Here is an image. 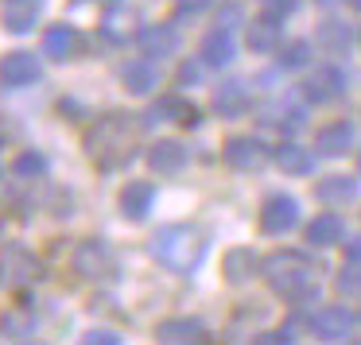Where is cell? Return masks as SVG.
Returning <instances> with one entry per match:
<instances>
[{"label": "cell", "instance_id": "cell-13", "mask_svg": "<svg viewBox=\"0 0 361 345\" xmlns=\"http://www.w3.org/2000/svg\"><path fill=\"white\" fill-rule=\"evenodd\" d=\"M152 202H156V187H152V182H125L121 194H117V206L128 221H144L152 210Z\"/></svg>", "mask_w": 361, "mask_h": 345}, {"label": "cell", "instance_id": "cell-34", "mask_svg": "<svg viewBox=\"0 0 361 345\" xmlns=\"http://www.w3.org/2000/svg\"><path fill=\"white\" fill-rule=\"evenodd\" d=\"M86 341H90V345H97V341H102V345H121V337L109 334V330H90Z\"/></svg>", "mask_w": 361, "mask_h": 345}, {"label": "cell", "instance_id": "cell-9", "mask_svg": "<svg viewBox=\"0 0 361 345\" xmlns=\"http://www.w3.org/2000/svg\"><path fill=\"white\" fill-rule=\"evenodd\" d=\"M221 156H226V163L233 171H257V167H264L268 148L260 140H252V136H233V140H226Z\"/></svg>", "mask_w": 361, "mask_h": 345}, {"label": "cell", "instance_id": "cell-32", "mask_svg": "<svg viewBox=\"0 0 361 345\" xmlns=\"http://www.w3.org/2000/svg\"><path fill=\"white\" fill-rule=\"evenodd\" d=\"M338 291H342V295H350V291H361V268H345V272L338 275Z\"/></svg>", "mask_w": 361, "mask_h": 345}, {"label": "cell", "instance_id": "cell-33", "mask_svg": "<svg viewBox=\"0 0 361 345\" xmlns=\"http://www.w3.org/2000/svg\"><path fill=\"white\" fill-rule=\"evenodd\" d=\"M299 0H264V8L272 12V16H288V12H295Z\"/></svg>", "mask_w": 361, "mask_h": 345}, {"label": "cell", "instance_id": "cell-12", "mask_svg": "<svg viewBox=\"0 0 361 345\" xmlns=\"http://www.w3.org/2000/svg\"><path fill=\"white\" fill-rule=\"evenodd\" d=\"M136 47H140L148 58L175 55V47H179V32H175L171 24H148V27L136 32Z\"/></svg>", "mask_w": 361, "mask_h": 345}, {"label": "cell", "instance_id": "cell-31", "mask_svg": "<svg viewBox=\"0 0 361 345\" xmlns=\"http://www.w3.org/2000/svg\"><path fill=\"white\" fill-rule=\"evenodd\" d=\"M307 55H311V47L307 43H288L280 55V63L288 66V70H299V66H307Z\"/></svg>", "mask_w": 361, "mask_h": 345}, {"label": "cell", "instance_id": "cell-37", "mask_svg": "<svg viewBox=\"0 0 361 345\" xmlns=\"http://www.w3.org/2000/svg\"><path fill=\"white\" fill-rule=\"evenodd\" d=\"M198 78V66L195 63H183V70H179V82H195Z\"/></svg>", "mask_w": 361, "mask_h": 345}, {"label": "cell", "instance_id": "cell-8", "mask_svg": "<svg viewBox=\"0 0 361 345\" xmlns=\"http://www.w3.org/2000/svg\"><path fill=\"white\" fill-rule=\"evenodd\" d=\"M295 221H299V202H295V198H288V194H272L264 206H260V229L272 233V237L288 233Z\"/></svg>", "mask_w": 361, "mask_h": 345}, {"label": "cell", "instance_id": "cell-20", "mask_svg": "<svg viewBox=\"0 0 361 345\" xmlns=\"http://www.w3.org/2000/svg\"><path fill=\"white\" fill-rule=\"evenodd\" d=\"M245 39H249V47L257 51V55L276 51L280 47V16H272V12H268V16H257L249 24V35H245Z\"/></svg>", "mask_w": 361, "mask_h": 345}, {"label": "cell", "instance_id": "cell-2", "mask_svg": "<svg viewBox=\"0 0 361 345\" xmlns=\"http://www.w3.org/2000/svg\"><path fill=\"white\" fill-rule=\"evenodd\" d=\"M260 268H264L268 287L280 299H288V303H303V299L314 295V264L303 252H288V249L272 252Z\"/></svg>", "mask_w": 361, "mask_h": 345}, {"label": "cell", "instance_id": "cell-27", "mask_svg": "<svg viewBox=\"0 0 361 345\" xmlns=\"http://www.w3.org/2000/svg\"><path fill=\"white\" fill-rule=\"evenodd\" d=\"M350 144H353V128L345 125V120H338V125H326L319 136H314V148H319L322 156H342Z\"/></svg>", "mask_w": 361, "mask_h": 345}, {"label": "cell", "instance_id": "cell-22", "mask_svg": "<svg viewBox=\"0 0 361 345\" xmlns=\"http://www.w3.org/2000/svg\"><path fill=\"white\" fill-rule=\"evenodd\" d=\"M198 55H202L206 66H226V63H233V39H229V27H214V32L202 39Z\"/></svg>", "mask_w": 361, "mask_h": 345}, {"label": "cell", "instance_id": "cell-35", "mask_svg": "<svg viewBox=\"0 0 361 345\" xmlns=\"http://www.w3.org/2000/svg\"><path fill=\"white\" fill-rule=\"evenodd\" d=\"M237 20H241V8H237V4H229L226 12H218V27H233Z\"/></svg>", "mask_w": 361, "mask_h": 345}, {"label": "cell", "instance_id": "cell-15", "mask_svg": "<svg viewBox=\"0 0 361 345\" xmlns=\"http://www.w3.org/2000/svg\"><path fill=\"white\" fill-rule=\"evenodd\" d=\"M35 20H39V0H4L0 4V24L8 27L12 35L32 32Z\"/></svg>", "mask_w": 361, "mask_h": 345}, {"label": "cell", "instance_id": "cell-6", "mask_svg": "<svg viewBox=\"0 0 361 345\" xmlns=\"http://www.w3.org/2000/svg\"><path fill=\"white\" fill-rule=\"evenodd\" d=\"M39 58L32 51H12V55L0 58V86L4 89H24L32 82H39Z\"/></svg>", "mask_w": 361, "mask_h": 345}, {"label": "cell", "instance_id": "cell-38", "mask_svg": "<svg viewBox=\"0 0 361 345\" xmlns=\"http://www.w3.org/2000/svg\"><path fill=\"white\" fill-rule=\"evenodd\" d=\"M345 256H350V260H361V241H353L350 249H345Z\"/></svg>", "mask_w": 361, "mask_h": 345}, {"label": "cell", "instance_id": "cell-7", "mask_svg": "<svg viewBox=\"0 0 361 345\" xmlns=\"http://www.w3.org/2000/svg\"><path fill=\"white\" fill-rule=\"evenodd\" d=\"M82 47H86V39H82L71 24H51L47 32H43V55L55 58V63H71V58H78Z\"/></svg>", "mask_w": 361, "mask_h": 345}, {"label": "cell", "instance_id": "cell-39", "mask_svg": "<svg viewBox=\"0 0 361 345\" xmlns=\"http://www.w3.org/2000/svg\"><path fill=\"white\" fill-rule=\"evenodd\" d=\"M353 8H361V0H353Z\"/></svg>", "mask_w": 361, "mask_h": 345}, {"label": "cell", "instance_id": "cell-11", "mask_svg": "<svg viewBox=\"0 0 361 345\" xmlns=\"http://www.w3.org/2000/svg\"><path fill=\"white\" fill-rule=\"evenodd\" d=\"M342 89H345V78H342L338 66H322V70H314L311 78L303 82L307 101H314V105H326V101H334V97H342Z\"/></svg>", "mask_w": 361, "mask_h": 345}, {"label": "cell", "instance_id": "cell-18", "mask_svg": "<svg viewBox=\"0 0 361 345\" xmlns=\"http://www.w3.org/2000/svg\"><path fill=\"white\" fill-rule=\"evenodd\" d=\"M133 8H128L125 0H109L105 4V12H102V32H105V39L109 43H125L128 35H133Z\"/></svg>", "mask_w": 361, "mask_h": 345}, {"label": "cell", "instance_id": "cell-24", "mask_svg": "<svg viewBox=\"0 0 361 345\" xmlns=\"http://www.w3.org/2000/svg\"><path fill=\"white\" fill-rule=\"evenodd\" d=\"M260 260L252 249H229L226 252V280L229 283H249L252 275H257Z\"/></svg>", "mask_w": 361, "mask_h": 345}, {"label": "cell", "instance_id": "cell-25", "mask_svg": "<svg viewBox=\"0 0 361 345\" xmlns=\"http://www.w3.org/2000/svg\"><path fill=\"white\" fill-rule=\"evenodd\" d=\"M35 330V310L27 306V299L20 306H8V310L0 314V334L4 337H27Z\"/></svg>", "mask_w": 361, "mask_h": 345}, {"label": "cell", "instance_id": "cell-19", "mask_svg": "<svg viewBox=\"0 0 361 345\" xmlns=\"http://www.w3.org/2000/svg\"><path fill=\"white\" fill-rule=\"evenodd\" d=\"M249 105L252 97L241 82H226L214 89V113H221V117H241V113H249Z\"/></svg>", "mask_w": 361, "mask_h": 345}, {"label": "cell", "instance_id": "cell-1", "mask_svg": "<svg viewBox=\"0 0 361 345\" xmlns=\"http://www.w3.org/2000/svg\"><path fill=\"white\" fill-rule=\"evenodd\" d=\"M86 151L102 171H117L133 156V120L128 113H105L86 132Z\"/></svg>", "mask_w": 361, "mask_h": 345}, {"label": "cell", "instance_id": "cell-26", "mask_svg": "<svg viewBox=\"0 0 361 345\" xmlns=\"http://www.w3.org/2000/svg\"><path fill=\"white\" fill-rule=\"evenodd\" d=\"M121 82H125L128 94H152V86H156V66L148 63V58H136V63H128L125 70H121Z\"/></svg>", "mask_w": 361, "mask_h": 345}, {"label": "cell", "instance_id": "cell-23", "mask_svg": "<svg viewBox=\"0 0 361 345\" xmlns=\"http://www.w3.org/2000/svg\"><path fill=\"white\" fill-rule=\"evenodd\" d=\"M345 237V225L342 218H334V213H319V218L307 225V241L314 244V249H326V244H338Z\"/></svg>", "mask_w": 361, "mask_h": 345}, {"label": "cell", "instance_id": "cell-10", "mask_svg": "<svg viewBox=\"0 0 361 345\" xmlns=\"http://www.w3.org/2000/svg\"><path fill=\"white\" fill-rule=\"evenodd\" d=\"M156 341H164V345H202V341H210V330L198 318H167L156 326Z\"/></svg>", "mask_w": 361, "mask_h": 345}, {"label": "cell", "instance_id": "cell-28", "mask_svg": "<svg viewBox=\"0 0 361 345\" xmlns=\"http://www.w3.org/2000/svg\"><path fill=\"white\" fill-rule=\"evenodd\" d=\"M276 163L288 175H307L314 167V159H311V151H303L299 144H280V148H276Z\"/></svg>", "mask_w": 361, "mask_h": 345}, {"label": "cell", "instance_id": "cell-17", "mask_svg": "<svg viewBox=\"0 0 361 345\" xmlns=\"http://www.w3.org/2000/svg\"><path fill=\"white\" fill-rule=\"evenodd\" d=\"M148 167H152L156 175H179L183 167H187V148H183L179 140H159V144H152Z\"/></svg>", "mask_w": 361, "mask_h": 345}, {"label": "cell", "instance_id": "cell-29", "mask_svg": "<svg viewBox=\"0 0 361 345\" xmlns=\"http://www.w3.org/2000/svg\"><path fill=\"white\" fill-rule=\"evenodd\" d=\"M319 47L330 51V55H342V51L350 47V32H345V24H338V20L322 24L319 27Z\"/></svg>", "mask_w": 361, "mask_h": 345}, {"label": "cell", "instance_id": "cell-30", "mask_svg": "<svg viewBox=\"0 0 361 345\" xmlns=\"http://www.w3.org/2000/svg\"><path fill=\"white\" fill-rule=\"evenodd\" d=\"M12 175H16V179H39V175H47V159L27 148L12 159Z\"/></svg>", "mask_w": 361, "mask_h": 345}, {"label": "cell", "instance_id": "cell-5", "mask_svg": "<svg viewBox=\"0 0 361 345\" xmlns=\"http://www.w3.org/2000/svg\"><path fill=\"white\" fill-rule=\"evenodd\" d=\"M43 275V260L35 256L32 249H24V244H8V249L0 252V287H27V283H35Z\"/></svg>", "mask_w": 361, "mask_h": 345}, {"label": "cell", "instance_id": "cell-3", "mask_svg": "<svg viewBox=\"0 0 361 345\" xmlns=\"http://www.w3.org/2000/svg\"><path fill=\"white\" fill-rule=\"evenodd\" d=\"M202 252H206V237L198 233L195 225H167L152 237V256L179 275H187L190 268H198Z\"/></svg>", "mask_w": 361, "mask_h": 345}, {"label": "cell", "instance_id": "cell-14", "mask_svg": "<svg viewBox=\"0 0 361 345\" xmlns=\"http://www.w3.org/2000/svg\"><path fill=\"white\" fill-rule=\"evenodd\" d=\"M311 330H314V337H322V341H342V337L353 330V318H350L345 306H322V310L311 318Z\"/></svg>", "mask_w": 361, "mask_h": 345}, {"label": "cell", "instance_id": "cell-40", "mask_svg": "<svg viewBox=\"0 0 361 345\" xmlns=\"http://www.w3.org/2000/svg\"><path fill=\"white\" fill-rule=\"evenodd\" d=\"M357 167H361V156H357Z\"/></svg>", "mask_w": 361, "mask_h": 345}, {"label": "cell", "instance_id": "cell-36", "mask_svg": "<svg viewBox=\"0 0 361 345\" xmlns=\"http://www.w3.org/2000/svg\"><path fill=\"white\" fill-rule=\"evenodd\" d=\"M210 0H179V12H198V8H206Z\"/></svg>", "mask_w": 361, "mask_h": 345}, {"label": "cell", "instance_id": "cell-16", "mask_svg": "<svg viewBox=\"0 0 361 345\" xmlns=\"http://www.w3.org/2000/svg\"><path fill=\"white\" fill-rule=\"evenodd\" d=\"M148 120H175V125H183V128H195L202 117H198V109L187 101V97H175L171 94V97H159V101L152 105Z\"/></svg>", "mask_w": 361, "mask_h": 345}, {"label": "cell", "instance_id": "cell-4", "mask_svg": "<svg viewBox=\"0 0 361 345\" xmlns=\"http://www.w3.org/2000/svg\"><path fill=\"white\" fill-rule=\"evenodd\" d=\"M71 268L82 280L109 283L113 275H117V252H113V244L102 241V237H86V241H78V249L71 252Z\"/></svg>", "mask_w": 361, "mask_h": 345}, {"label": "cell", "instance_id": "cell-21", "mask_svg": "<svg viewBox=\"0 0 361 345\" xmlns=\"http://www.w3.org/2000/svg\"><path fill=\"white\" fill-rule=\"evenodd\" d=\"M314 198L322 206H345L357 198V179H350V175H330V179H322L314 187Z\"/></svg>", "mask_w": 361, "mask_h": 345}]
</instances>
